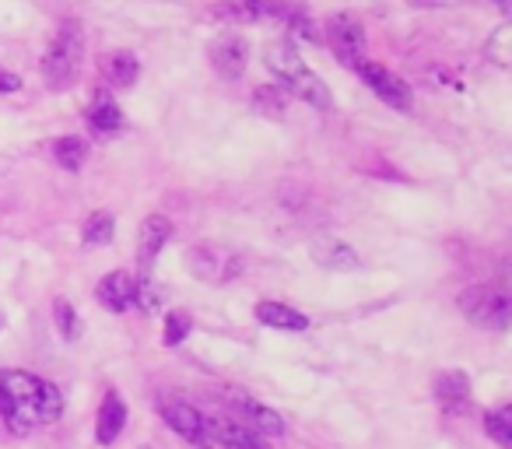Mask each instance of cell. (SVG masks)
Here are the masks:
<instances>
[{
	"label": "cell",
	"instance_id": "1",
	"mask_svg": "<svg viewBox=\"0 0 512 449\" xmlns=\"http://www.w3.org/2000/svg\"><path fill=\"white\" fill-rule=\"evenodd\" d=\"M64 414V397L53 383L22 369L0 372V418L11 432L25 435L32 425H50Z\"/></svg>",
	"mask_w": 512,
	"mask_h": 449
},
{
	"label": "cell",
	"instance_id": "2",
	"mask_svg": "<svg viewBox=\"0 0 512 449\" xmlns=\"http://www.w3.org/2000/svg\"><path fill=\"white\" fill-rule=\"evenodd\" d=\"M264 64H267V71L278 78V88L285 95H295V99H302L306 106H316V109L334 106L327 85L309 71L306 60L299 57V46H295L292 39H278V43L267 46Z\"/></svg>",
	"mask_w": 512,
	"mask_h": 449
},
{
	"label": "cell",
	"instance_id": "3",
	"mask_svg": "<svg viewBox=\"0 0 512 449\" xmlns=\"http://www.w3.org/2000/svg\"><path fill=\"white\" fill-rule=\"evenodd\" d=\"M81 67H85V32L78 22H64L43 57V78L53 92H64L78 81Z\"/></svg>",
	"mask_w": 512,
	"mask_h": 449
},
{
	"label": "cell",
	"instance_id": "4",
	"mask_svg": "<svg viewBox=\"0 0 512 449\" xmlns=\"http://www.w3.org/2000/svg\"><path fill=\"white\" fill-rule=\"evenodd\" d=\"M460 313L481 330H505L512 320V299L502 285H474L460 292Z\"/></svg>",
	"mask_w": 512,
	"mask_h": 449
},
{
	"label": "cell",
	"instance_id": "5",
	"mask_svg": "<svg viewBox=\"0 0 512 449\" xmlns=\"http://www.w3.org/2000/svg\"><path fill=\"white\" fill-rule=\"evenodd\" d=\"M323 36H327V46L330 53H334L337 60H341L344 67H351V71H358V67L365 64V29L362 22H358L355 15H330L327 22H323Z\"/></svg>",
	"mask_w": 512,
	"mask_h": 449
},
{
	"label": "cell",
	"instance_id": "6",
	"mask_svg": "<svg viewBox=\"0 0 512 449\" xmlns=\"http://www.w3.org/2000/svg\"><path fill=\"white\" fill-rule=\"evenodd\" d=\"M158 414H162V421L172 428V432L183 435V439L193 442V446H200V449H221L218 442H214L211 435H207L204 414H200L193 404H186V400L162 397V400H158Z\"/></svg>",
	"mask_w": 512,
	"mask_h": 449
},
{
	"label": "cell",
	"instance_id": "7",
	"mask_svg": "<svg viewBox=\"0 0 512 449\" xmlns=\"http://www.w3.org/2000/svg\"><path fill=\"white\" fill-rule=\"evenodd\" d=\"M358 74H362V81L369 85V92L379 95L390 109H397V113H411L414 109L411 85H407L404 78H397L393 71H386L383 64H369V60H365V64L358 67Z\"/></svg>",
	"mask_w": 512,
	"mask_h": 449
},
{
	"label": "cell",
	"instance_id": "8",
	"mask_svg": "<svg viewBox=\"0 0 512 449\" xmlns=\"http://www.w3.org/2000/svg\"><path fill=\"white\" fill-rule=\"evenodd\" d=\"M186 264H190L193 278L211 281V285H225V281H232L239 274V257L228 250H218V246H193Z\"/></svg>",
	"mask_w": 512,
	"mask_h": 449
},
{
	"label": "cell",
	"instance_id": "9",
	"mask_svg": "<svg viewBox=\"0 0 512 449\" xmlns=\"http://www.w3.org/2000/svg\"><path fill=\"white\" fill-rule=\"evenodd\" d=\"M211 64L214 71H218V78L225 81H235L246 74V64H249V46L242 36H235V32H225V36H218L211 43Z\"/></svg>",
	"mask_w": 512,
	"mask_h": 449
},
{
	"label": "cell",
	"instance_id": "10",
	"mask_svg": "<svg viewBox=\"0 0 512 449\" xmlns=\"http://www.w3.org/2000/svg\"><path fill=\"white\" fill-rule=\"evenodd\" d=\"M207 425V435L218 442L221 449H271L260 432H253L249 425L242 421H232V418H204Z\"/></svg>",
	"mask_w": 512,
	"mask_h": 449
},
{
	"label": "cell",
	"instance_id": "11",
	"mask_svg": "<svg viewBox=\"0 0 512 449\" xmlns=\"http://www.w3.org/2000/svg\"><path fill=\"white\" fill-rule=\"evenodd\" d=\"M232 407L242 414V425H249L253 432H264V435H285V418L278 411H271L267 404L260 400L246 397V393H232Z\"/></svg>",
	"mask_w": 512,
	"mask_h": 449
},
{
	"label": "cell",
	"instance_id": "12",
	"mask_svg": "<svg viewBox=\"0 0 512 449\" xmlns=\"http://www.w3.org/2000/svg\"><path fill=\"white\" fill-rule=\"evenodd\" d=\"M172 239V221L165 214H151V218L141 221V236H137V257H141V267L148 274V267L158 260L162 246Z\"/></svg>",
	"mask_w": 512,
	"mask_h": 449
},
{
	"label": "cell",
	"instance_id": "13",
	"mask_svg": "<svg viewBox=\"0 0 512 449\" xmlns=\"http://www.w3.org/2000/svg\"><path fill=\"white\" fill-rule=\"evenodd\" d=\"M137 299V281L127 271H113L99 281V302L109 313H127Z\"/></svg>",
	"mask_w": 512,
	"mask_h": 449
},
{
	"label": "cell",
	"instance_id": "14",
	"mask_svg": "<svg viewBox=\"0 0 512 449\" xmlns=\"http://www.w3.org/2000/svg\"><path fill=\"white\" fill-rule=\"evenodd\" d=\"M123 425H127V400H123L116 390H106L102 407H99V421H95V435H99L102 446L120 439Z\"/></svg>",
	"mask_w": 512,
	"mask_h": 449
},
{
	"label": "cell",
	"instance_id": "15",
	"mask_svg": "<svg viewBox=\"0 0 512 449\" xmlns=\"http://www.w3.org/2000/svg\"><path fill=\"white\" fill-rule=\"evenodd\" d=\"M435 400H439V407L446 414L463 411V407L470 404V379H467V372H460V369L442 372V376L435 379Z\"/></svg>",
	"mask_w": 512,
	"mask_h": 449
},
{
	"label": "cell",
	"instance_id": "16",
	"mask_svg": "<svg viewBox=\"0 0 512 449\" xmlns=\"http://www.w3.org/2000/svg\"><path fill=\"white\" fill-rule=\"evenodd\" d=\"M313 260L320 267H327V271H351V267H358L355 246L341 243V239H316Z\"/></svg>",
	"mask_w": 512,
	"mask_h": 449
},
{
	"label": "cell",
	"instance_id": "17",
	"mask_svg": "<svg viewBox=\"0 0 512 449\" xmlns=\"http://www.w3.org/2000/svg\"><path fill=\"white\" fill-rule=\"evenodd\" d=\"M102 74L113 88H134L137 74H141V64L130 50H113L102 57Z\"/></svg>",
	"mask_w": 512,
	"mask_h": 449
},
{
	"label": "cell",
	"instance_id": "18",
	"mask_svg": "<svg viewBox=\"0 0 512 449\" xmlns=\"http://www.w3.org/2000/svg\"><path fill=\"white\" fill-rule=\"evenodd\" d=\"M256 320L264 327H278V330H306L309 320L299 313V309L285 306V302H260L256 306Z\"/></svg>",
	"mask_w": 512,
	"mask_h": 449
},
{
	"label": "cell",
	"instance_id": "19",
	"mask_svg": "<svg viewBox=\"0 0 512 449\" xmlns=\"http://www.w3.org/2000/svg\"><path fill=\"white\" fill-rule=\"evenodd\" d=\"M88 123H92V130H99V134H113V130L123 127V113L102 95L99 102L88 106Z\"/></svg>",
	"mask_w": 512,
	"mask_h": 449
},
{
	"label": "cell",
	"instance_id": "20",
	"mask_svg": "<svg viewBox=\"0 0 512 449\" xmlns=\"http://www.w3.org/2000/svg\"><path fill=\"white\" fill-rule=\"evenodd\" d=\"M484 432L502 449H512V407H498V411L484 414Z\"/></svg>",
	"mask_w": 512,
	"mask_h": 449
},
{
	"label": "cell",
	"instance_id": "21",
	"mask_svg": "<svg viewBox=\"0 0 512 449\" xmlns=\"http://www.w3.org/2000/svg\"><path fill=\"white\" fill-rule=\"evenodd\" d=\"M85 158H88V141H81V137H60L57 141V162L67 172H81Z\"/></svg>",
	"mask_w": 512,
	"mask_h": 449
},
{
	"label": "cell",
	"instance_id": "22",
	"mask_svg": "<svg viewBox=\"0 0 512 449\" xmlns=\"http://www.w3.org/2000/svg\"><path fill=\"white\" fill-rule=\"evenodd\" d=\"M53 323H57V330L64 334V341H78V337H81V320H78V313H74V306L67 299L53 302Z\"/></svg>",
	"mask_w": 512,
	"mask_h": 449
},
{
	"label": "cell",
	"instance_id": "23",
	"mask_svg": "<svg viewBox=\"0 0 512 449\" xmlns=\"http://www.w3.org/2000/svg\"><path fill=\"white\" fill-rule=\"evenodd\" d=\"M113 239V214H92L85 221V232H81V243L85 246H106Z\"/></svg>",
	"mask_w": 512,
	"mask_h": 449
},
{
	"label": "cell",
	"instance_id": "24",
	"mask_svg": "<svg viewBox=\"0 0 512 449\" xmlns=\"http://www.w3.org/2000/svg\"><path fill=\"white\" fill-rule=\"evenodd\" d=\"M253 106L260 109L264 116H271V120H281V116H285V92H281L278 85L256 88V92H253Z\"/></svg>",
	"mask_w": 512,
	"mask_h": 449
},
{
	"label": "cell",
	"instance_id": "25",
	"mask_svg": "<svg viewBox=\"0 0 512 449\" xmlns=\"http://www.w3.org/2000/svg\"><path fill=\"white\" fill-rule=\"evenodd\" d=\"M484 57H491L498 67L512 64V29H509V25H502V29H498L495 36L484 43Z\"/></svg>",
	"mask_w": 512,
	"mask_h": 449
},
{
	"label": "cell",
	"instance_id": "26",
	"mask_svg": "<svg viewBox=\"0 0 512 449\" xmlns=\"http://www.w3.org/2000/svg\"><path fill=\"white\" fill-rule=\"evenodd\" d=\"M190 330H193V320H190V313H183V309H172V313L165 316V344H169V348L183 344L186 337H190Z\"/></svg>",
	"mask_w": 512,
	"mask_h": 449
},
{
	"label": "cell",
	"instance_id": "27",
	"mask_svg": "<svg viewBox=\"0 0 512 449\" xmlns=\"http://www.w3.org/2000/svg\"><path fill=\"white\" fill-rule=\"evenodd\" d=\"M18 88H22V78L0 67V92H18Z\"/></svg>",
	"mask_w": 512,
	"mask_h": 449
},
{
	"label": "cell",
	"instance_id": "28",
	"mask_svg": "<svg viewBox=\"0 0 512 449\" xmlns=\"http://www.w3.org/2000/svg\"><path fill=\"white\" fill-rule=\"evenodd\" d=\"M421 8H446V4H456V0H414Z\"/></svg>",
	"mask_w": 512,
	"mask_h": 449
},
{
	"label": "cell",
	"instance_id": "29",
	"mask_svg": "<svg viewBox=\"0 0 512 449\" xmlns=\"http://www.w3.org/2000/svg\"><path fill=\"white\" fill-rule=\"evenodd\" d=\"M495 4H498L502 11H509V0H495Z\"/></svg>",
	"mask_w": 512,
	"mask_h": 449
}]
</instances>
